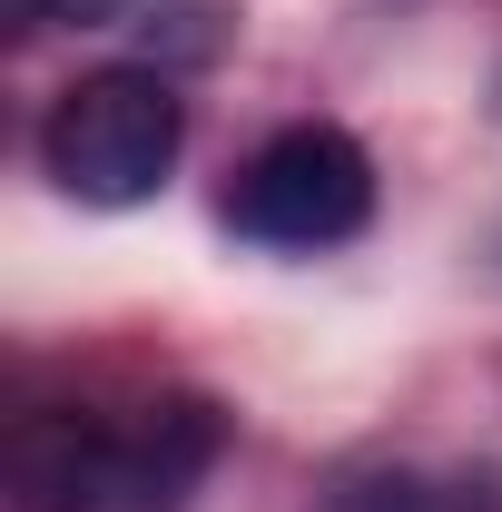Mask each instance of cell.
Instances as JSON below:
<instances>
[{
	"instance_id": "6da1fadb",
	"label": "cell",
	"mask_w": 502,
	"mask_h": 512,
	"mask_svg": "<svg viewBox=\"0 0 502 512\" xmlns=\"http://www.w3.org/2000/svg\"><path fill=\"white\" fill-rule=\"evenodd\" d=\"M227 453L207 394H158L138 414H20L10 424V512H178Z\"/></svg>"
},
{
	"instance_id": "7a4b0ae2",
	"label": "cell",
	"mask_w": 502,
	"mask_h": 512,
	"mask_svg": "<svg viewBox=\"0 0 502 512\" xmlns=\"http://www.w3.org/2000/svg\"><path fill=\"white\" fill-rule=\"evenodd\" d=\"M188 148V109L158 69H89L69 79L40 119V168L60 178V197L79 207H138L168 188Z\"/></svg>"
},
{
	"instance_id": "3957f363",
	"label": "cell",
	"mask_w": 502,
	"mask_h": 512,
	"mask_svg": "<svg viewBox=\"0 0 502 512\" xmlns=\"http://www.w3.org/2000/svg\"><path fill=\"white\" fill-rule=\"evenodd\" d=\"M365 217H375V158L325 119L276 128L227 188V227L276 256H325L345 237H365Z\"/></svg>"
},
{
	"instance_id": "277c9868",
	"label": "cell",
	"mask_w": 502,
	"mask_h": 512,
	"mask_svg": "<svg viewBox=\"0 0 502 512\" xmlns=\"http://www.w3.org/2000/svg\"><path fill=\"white\" fill-rule=\"evenodd\" d=\"M335 512H502L493 473H365L345 483Z\"/></svg>"
},
{
	"instance_id": "5b68a950",
	"label": "cell",
	"mask_w": 502,
	"mask_h": 512,
	"mask_svg": "<svg viewBox=\"0 0 502 512\" xmlns=\"http://www.w3.org/2000/svg\"><path fill=\"white\" fill-rule=\"evenodd\" d=\"M128 0H20V20H40V30H109Z\"/></svg>"
}]
</instances>
